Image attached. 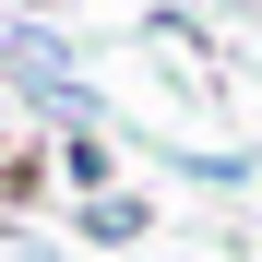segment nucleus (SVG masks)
Returning a JSON list of instances; mask_svg holds the SVG:
<instances>
[{
	"mask_svg": "<svg viewBox=\"0 0 262 262\" xmlns=\"http://www.w3.org/2000/svg\"><path fill=\"white\" fill-rule=\"evenodd\" d=\"M0 60H12V72H24L36 96L60 107V119H96V107H83V83H72V60H60V36H36V24H12V36H0Z\"/></svg>",
	"mask_w": 262,
	"mask_h": 262,
	"instance_id": "1",
	"label": "nucleus"
},
{
	"mask_svg": "<svg viewBox=\"0 0 262 262\" xmlns=\"http://www.w3.org/2000/svg\"><path fill=\"white\" fill-rule=\"evenodd\" d=\"M83 238H107V250H119V238H143V203H119V191H107L96 214H83Z\"/></svg>",
	"mask_w": 262,
	"mask_h": 262,
	"instance_id": "2",
	"label": "nucleus"
}]
</instances>
